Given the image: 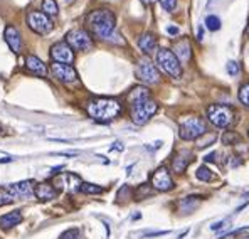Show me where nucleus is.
Masks as SVG:
<instances>
[{
  "instance_id": "nucleus-7",
  "label": "nucleus",
  "mask_w": 249,
  "mask_h": 239,
  "mask_svg": "<svg viewBox=\"0 0 249 239\" xmlns=\"http://www.w3.org/2000/svg\"><path fill=\"white\" fill-rule=\"evenodd\" d=\"M27 25L31 27V31H34L39 36L51 34L54 29V22L42 10H31L27 14Z\"/></svg>"
},
{
  "instance_id": "nucleus-30",
  "label": "nucleus",
  "mask_w": 249,
  "mask_h": 239,
  "mask_svg": "<svg viewBox=\"0 0 249 239\" xmlns=\"http://www.w3.org/2000/svg\"><path fill=\"white\" fill-rule=\"evenodd\" d=\"M226 69H228V73L231 76H237L241 73V66L237 61H229L228 66H226Z\"/></svg>"
},
{
  "instance_id": "nucleus-2",
  "label": "nucleus",
  "mask_w": 249,
  "mask_h": 239,
  "mask_svg": "<svg viewBox=\"0 0 249 239\" xmlns=\"http://www.w3.org/2000/svg\"><path fill=\"white\" fill-rule=\"evenodd\" d=\"M122 103L115 98H93L86 103V111L98 123H111L122 115Z\"/></svg>"
},
{
  "instance_id": "nucleus-25",
  "label": "nucleus",
  "mask_w": 249,
  "mask_h": 239,
  "mask_svg": "<svg viewBox=\"0 0 249 239\" xmlns=\"http://www.w3.org/2000/svg\"><path fill=\"white\" fill-rule=\"evenodd\" d=\"M196 177L199 180H202V182H211L212 179H214V174L211 172V168L207 167H199L196 172Z\"/></svg>"
},
{
  "instance_id": "nucleus-37",
  "label": "nucleus",
  "mask_w": 249,
  "mask_h": 239,
  "mask_svg": "<svg viewBox=\"0 0 249 239\" xmlns=\"http://www.w3.org/2000/svg\"><path fill=\"white\" fill-rule=\"evenodd\" d=\"M115 148H116V150H123V145H120V142H116V145H113V147H111V150H115Z\"/></svg>"
},
{
  "instance_id": "nucleus-3",
  "label": "nucleus",
  "mask_w": 249,
  "mask_h": 239,
  "mask_svg": "<svg viewBox=\"0 0 249 239\" xmlns=\"http://www.w3.org/2000/svg\"><path fill=\"white\" fill-rule=\"evenodd\" d=\"M236 110L229 105H211L207 108V120L217 128H229L236 121Z\"/></svg>"
},
{
  "instance_id": "nucleus-12",
  "label": "nucleus",
  "mask_w": 249,
  "mask_h": 239,
  "mask_svg": "<svg viewBox=\"0 0 249 239\" xmlns=\"http://www.w3.org/2000/svg\"><path fill=\"white\" fill-rule=\"evenodd\" d=\"M51 73L56 79H59L61 83L71 84L78 81V73L71 64H61V62H53L51 64Z\"/></svg>"
},
{
  "instance_id": "nucleus-19",
  "label": "nucleus",
  "mask_w": 249,
  "mask_h": 239,
  "mask_svg": "<svg viewBox=\"0 0 249 239\" xmlns=\"http://www.w3.org/2000/svg\"><path fill=\"white\" fill-rule=\"evenodd\" d=\"M157 44H159V40H157V37L152 32H145V34H142L140 37H138V47H140V51L145 54L155 53Z\"/></svg>"
},
{
  "instance_id": "nucleus-1",
  "label": "nucleus",
  "mask_w": 249,
  "mask_h": 239,
  "mask_svg": "<svg viewBox=\"0 0 249 239\" xmlns=\"http://www.w3.org/2000/svg\"><path fill=\"white\" fill-rule=\"evenodd\" d=\"M86 27H88V32L93 34L94 37L108 40V39H111L113 32H115L116 17H115V14L108 9H96L88 14Z\"/></svg>"
},
{
  "instance_id": "nucleus-9",
  "label": "nucleus",
  "mask_w": 249,
  "mask_h": 239,
  "mask_svg": "<svg viewBox=\"0 0 249 239\" xmlns=\"http://www.w3.org/2000/svg\"><path fill=\"white\" fill-rule=\"evenodd\" d=\"M150 184H152L153 189L159 190V192H168V190H174V187H175L174 177H172V174H170V168L165 167V165H162V167H159L153 172L152 177H150Z\"/></svg>"
},
{
  "instance_id": "nucleus-15",
  "label": "nucleus",
  "mask_w": 249,
  "mask_h": 239,
  "mask_svg": "<svg viewBox=\"0 0 249 239\" xmlns=\"http://www.w3.org/2000/svg\"><path fill=\"white\" fill-rule=\"evenodd\" d=\"M190 162H192V152L182 150V152H178L177 155L174 157V160H172V170H174L175 174H182V172L187 170Z\"/></svg>"
},
{
  "instance_id": "nucleus-38",
  "label": "nucleus",
  "mask_w": 249,
  "mask_h": 239,
  "mask_svg": "<svg viewBox=\"0 0 249 239\" xmlns=\"http://www.w3.org/2000/svg\"><path fill=\"white\" fill-rule=\"evenodd\" d=\"M142 2H143V3H146V5H148V3H152L153 0H142Z\"/></svg>"
},
{
  "instance_id": "nucleus-39",
  "label": "nucleus",
  "mask_w": 249,
  "mask_h": 239,
  "mask_svg": "<svg viewBox=\"0 0 249 239\" xmlns=\"http://www.w3.org/2000/svg\"><path fill=\"white\" fill-rule=\"evenodd\" d=\"M246 34L249 36V19H248V27H246Z\"/></svg>"
},
{
  "instance_id": "nucleus-22",
  "label": "nucleus",
  "mask_w": 249,
  "mask_h": 239,
  "mask_svg": "<svg viewBox=\"0 0 249 239\" xmlns=\"http://www.w3.org/2000/svg\"><path fill=\"white\" fill-rule=\"evenodd\" d=\"M42 12L49 17H56L59 14L56 0H42Z\"/></svg>"
},
{
  "instance_id": "nucleus-35",
  "label": "nucleus",
  "mask_w": 249,
  "mask_h": 239,
  "mask_svg": "<svg viewBox=\"0 0 249 239\" xmlns=\"http://www.w3.org/2000/svg\"><path fill=\"white\" fill-rule=\"evenodd\" d=\"M215 157H217V153H209V155L206 157V162H214Z\"/></svg>"
},
{
  "instance_id": "nucleus-17",
  "label": "nucleus",
  "mask_w": 249,
  "mask_h": 239,
  "mask_svg": "<svg viewBox=\"0 0 249 239\" xmlns=\"http://www.w3.org/2000/svg\"><path fill=\"white\" fill-rule=\"evenodd\" d=\"M128 103H130V108L131 106H137L140 103H143L146 100H150V90L145 86H135L133 90L128 93Z\"/></svg>"
},
{
  "instance_id": "nucleus-20",
  "label": "nucleus",
  "mask_w": 249,
  "mask_h": 239,
  "mask_svg": "<svg viewBox=\"0 0 249 239\" xmlns=\"http://www.w3.org/2000/svg\"><path fill=\"white\" fill-rule=\"evenodd\" d=\"M25 66H27L29 71L34 73V74H37V76H41V78H46L47 76V66L44 64L37 56H27L25 57Z\"/></svg>"
},
{
  "instance_id": "nucleus-23",
  "label": "nucleus",
  "mask_w": 249,
  "mask_h": 239,
  "mask_svg": "<svg viewBox=\"0 0 249 239\" xmlns=\"http://www.w3.org/2000/svg\"><path fill=\"white\" fill-rule=\"evenodd\" d=\"M153 187L152 184H142L140 187H137V190H135V197H137L138 201L140 199H146V197L153 196Z\"/></svg>"
},
{
  "instance_id": "nucleus-11",
  "label": "nucleus",
  "mask_w": 249,
  "mask_h": 239,
  "mask_svg": "<svg viewBox=\"0 0 249 239\" xmlns=\"http://www.w3.org/2000/svg\"><path fill=\"white\" fill-rule=\"evenodd\" d=\"M51 59L54 62H61V64H72L74 62V51L66 40L56 42L51 47Z\"/></svg>"
},
{
  "instance_id": "nucleus-40",
  "label": "nucleus",
  "mask_w": 249,
  "mask_h": 239,
  "mask_svg": "<svg viewBox=\"0 0 249 239\" xmlns=\"http://www.w3.org/2000/svg\"><path fill=\"white\" fill-rule=\"evenodd\" d=\"M248 135H249V131H248Z\"/></svg>"
},
{
  "instance_id": "nucleus-32",
  "label": "nucleus",
  "mask_w": 249,
  "mask_h": 239,
  "mask_svg": "<svg viewBox=\"0 0 249 239\" xmlns=\"http://www.w3.org/2000/svg\"><path fill=\"white\" fill-rule=\"evenodd\" d=\"M159 2L167 12H174V10L177 9V0H159Z\"/></svg>"
},
{
  "instance_id": "nucleus-14",
  "label": "nucleus",
  "mask_w": 249,
  "mask_h": 239,
  "mask_svg": "<svg viewBox=\"0 0 249 239\" xmlns=\"http://www.w3.org/2000/svg\"><path fill=\"white\" fill-rule=\"evenodd\" d=\"M3 37H5L7 46L12 49V53L19 54L22 49V37H20V32L16 25H7L5 32H3Z\"/></svg>"
},
{
  "instance_id": "nucleus-5",
  "label": "nucleus",
  "mask_w": 249,
  "mask_h": 239,
  "mask_svg": "<svg viewBox=\"0 0 249 239\" xmlns=\"http://www.w3.org/2000/svg\"><path fill=\"white\" fill-rule=\"evenodd\" d=\"M157 66L165 73L167 76L177 79L182 76V66L178 57L174 54L172 49H159L157 53Z\"/></svg>"
},
{
  "instance_id": "nucleus-26",
  "label": "nucleus",
  "mask_w": 249,
  "mask_h": 239,
  "mask_svg": "<svg viewBox=\"0 0 249 239\" xmlns=\"http://www.w3.org/2000/svg\"><path fill=\"white\" fill-rule=\"evenodd\" d=\"M241 142V137L236 133V131H226L224 135H222V143H226V145H236V143Z\"/></svg>"
},
{
  "instance_id": "nucleus-16",
  "label": "nucleus",
  "mask_w": 249,
  "mask_h": 239,
  "mask_svg": "<svg viewBox=\"0 0 249 239\" xmlns=\"http://www.w3.org/2000/svg\"><path fill=\"white\" fill-rule=\"evenodd\" d=\"M34 196L37 197L41 202H49V201L56 199L57 189L54 185H51L49 182H41V184H37V185H36Z\"/></svg>"
},
{
  "instance_id": "nucleus-34",
  "label": "nucleus",
  "mask_w": 249,
  "mask_h": 239,
  "mask_svg": "<svg viewBox=\"0 0 249 239\" xmlns=\"http://www.w3.org/2000/svg\"><path fill=\"white\" fill-rule=\"evenodd\" d=\"M224 224H226V221H219V222L212 224V226H211V229H212V231H217V229H221V227L224 226Z\"/></svg>"
},
{
  "instance_id": "nucleus-33",
  "label": "nucleus",
  "mask_w": 249,
  "mask_h": 239,
  "mask_svg": "<svg viewBox=\"0 0 249 239\" xmlns=\"http://www.w3.org/2000/svg\"><path fill=\"white\" fill-rule=\"evenodd\" d=\"M167 32H168L170 36H177V34H178V29L175 27V25H168V27H167Z\"/></svg>"
},
{
  "instance_id": "nucleus-24",
  "label": "nucleus",
  "mask_w": 249,
  "mask_h": 239,
  "mask_svg": "<svg viewBox=\"0 0 249 239\" xmlns=\"http://www.w3.org/2000/svg\"><path fill=\"white\" fill-rule=\"evenodd\" d=\"M81 190L83 194H88V196H94V194H103L105 189L100 185H96V184H89V182H83L81 184Z\"/></svg>"
},
{
  "instance_id": "nucleus-10",
  "label": "nucleus",
  "mask_w": 249,
  "mask_h": 239,
  "mask_svg": "<svg viewBox=\"0 0 249 239\" xmlns=\"http://www.w3.org/2000/svg\"><path fill=\"white\" fill-rule=\"evenodd\" d=\"M135 76H137L142 83H146V84H155L160 81V74H159V71H157L155 64L150 59H146V57L138 61L137 68H135Z\"/></svg>"
},
{
  "instance_id": "nucleus-4",
  "label": "nucleus",
  "mask_w": 249,
  "mask_h": 239,
  "mask_svg": "<svg viewBox=\"0 0 249 239\" xmlns=\"http://www.w3.org/2000/svg\"><path fill=\"white\" fill-rule=\"evenodd\" d=\"M207 133V123L200 116H189L180 123L178 137L182 140H199L202 135Z\"/></svg>"
},
{
  "instance_id": "nucleus-8",
  "label": "nucleus",
  "mask_w": 249,
  "mask_h": 239,
  "mask_svg": "<svg viewBox=\"0 0 249 239\" xmlns=\"http://www.w3.org/2000/svg\"><path fill=\"white\" fill-rule=\"evenodd\" d=\"M66 42L76 51H89L93 49L94 40L91 34L84 29H72L66 34Z\"/></svg>"
},
{
  "instance_id": "nucleus-36",
  "label": "nucleus",
  "mask_w": 249,
  "mask_h": 239,
  "mask_svg": "<svg viewBox=\"0 0 249 239\" xmlns=\"http://www.w3.org/2000/svg\"><path fill=\"white\" fill-rule=\"evenodd\" d=\"M61 170H62V165H59V167H54L53 170H51V174H53V175H54V174H59Z\"/></svg>"
},
{
  "instance_id": "nucleus-13",
  "label": "nucleus",
  "mask_w": 249,
  "mask_h": 239,
  "mask_svg": "<svg viewBox=\"0 0 249 239\" xmlns=\"http://www.w3.org/2000/svg\"><path fill=\"white\" fill-rule=\"evenodd\" d=\"M36 185L37 184L34 180H22V182H16L7 185V190L12 194L14 197H29L36 192Z\"/></svg>"
},
{
  "instance_id": "nucleus-18",
  "label": "nucleus",
  "mask_w": 249,
  "mask_h": 239,
  "mask_svg": "<svg viewBox=\"0 0 249 239\" xmlns=\"http://www.w3.org/2000/svg\"><path fill=\"white\" fill-rule=\"evenodd\" d=\"M20 222H22L20 211H10V212H7V214L0 216V229H3V231L12 229V227L19 226Z\"/></svg>"
},
{
  "instance_id": "nucleus-6",
  "label": "nucleus",
  "mask_w": 249,
  "mask_h": 239,
  "mask_svg": "<svg viewBox=\"0 0 249 239\" xmlns=\"http://www.w3.org/2000/svg\"><path fill=\"white\" fill-rule=\"evenodd\" d=\"M157 110H159V103L150 98V100L140 103V105L131 106L130 118L135 125H145L152 120V116L157 113Z\"/></svg>"
},
{
  "instance_id": "nucleus-31",
  "label": "nucleus",
  "mask_w": 249,
  "mask_h": 239,
  "mask_svg": "<svg viewBox=\"0 0 249 239\" xmlns=\"http://www.w3.org/2000/svg\"><path fill=\"white\" fill-rule=\"evenodd\" d=\"M81 238V233H79V229H68L64 231V233L61 234L59 239H79Z\"/></svg>"
},
{
  "instance_id": "nucleus-28",
  "label": "nucleus",
  "mask_w": 249,
  "mask_h": 239,
  "mask_svg": "<svg viewBox=\"0 0 249 239\" xmlns=\"http://www.w3.org/2000/svg\"><path fill=\"white\" fill-rule=\"evenodd\" d=\"M239 101L243 103L246 108H249V83L243 84L239 90Z\"/></svg>"
},
{
  "instance_id": "nucleus-27",
  "label": "nucleus",
  "mask_w": 249,
  "mask_h": 239,
  "mask_svg": "<svg viewBox=\"0 0 249 239\" xmlns=\"http://www.w3.org/2000/svg\"><path fill=\"white\" fill-rule=\"evenodd\" d=\"M206 27L209 31H219L221 29V19L217 16H207L206 17Z\"/></svg>"
},
{
  "instance_id": "nucleus-21",
  "label": "nucleus",
  "mask_w": 249,
  "mask_h": 239,
  "mask_svg": "<svg viewBox=\"0 0 249 239\" xmlns=\"http://www.w3.org/2000/svg\"><path fill=\"white\" fill-rule=\"evenodd\" d=\"M174 54L178 57V61H182V62H187V61H189V59H190V56H192V49H190L189 39L184 37L182 40H178V42L174 46Z\"/></svg>"
},
{
  "instance_id": "nucleus-29",
  "label": "nucleus",
  "mask_w": 249,
  "mask_h": 239,
  "mask_svg": "<svg viewBox=\"0 0 249 239\" xmlns=\"http://www.w3.org/2000/svg\"><path fill=\"white\" fill-rule=\"evenodd\" d=\"M14 201V196L7 190V187H0V205L10 204Z\"/></svg>"
}]
</instances>
